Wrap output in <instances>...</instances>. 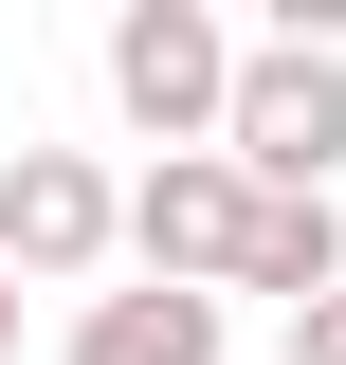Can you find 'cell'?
<instances>
[{
  "mask_svg": "<svg viewBox=\"0 0 346 365\" xmlns=\"http://www.w3.org/2000/svg\"><path fill=\"white\" fill-rule=\"evenodd\" d=\"M110 110L146 146H219L237 128V37H219V0H128L110 19Z\"/></svg>",
  "mask_w": 346,
  "mask_h": 365,
  "instance_id": "obj_2",
  "label": "cell"
},
{
  "mask_svg": "<svg viewBox=\"0 0 346 365\" xmlns=\"http://www.w3.org/2000/svg\"><path fill=\"white\" fill-rule=\"evenodd\" d=\"M292 365H346V292H328V311H292Z\"/></svg>",
  "mask_w": 346,
  "mask_h": 365,
  "instance_id": "obj_7",
  "label": "cell"
},
{
  "mask_svg": "<svg viewBox=\"0 0 346 365\" xmlns=\"http://www.w3.org/2000/svg\"><path fill=\"white\" fill-rule=\"evenodd\" d=\"M237 292L328 311V292H346V220H328V201H273V220H256V256H237Z\"/></svg>",
  "mask_w": 346,
  "mask_h": 365,
  "instance_id": "obj_6",
  "label": "cell"
},
{
  "mask_svg": "<svg viewBox=\"0 0 346 365\" xmlns=\"http://www.w3.org/2000/svg\"><path fill=\"white\" fill-rule=\"evenodd\" d=\"M73 365H219V292H91L73 311Z\"/></svg>",
  "mask_w": 346,
  "mask_h": 365,
  "instance_id": "obj_5",
  "label": "cell"
},
{
  "mask_svg": "<svg viewBox=\"0 0 346 365\" xmlns=\"http://www.w3.org/2000/svg\"><path fill=\"white\" fill-rule=\"evenodd\" d=\"M256 220H273V201L219 165V146H164V165L128 182V256H146V292H237Z\"/></svg>",
  "mask_w": 346,
  "mask_h": 365,
  "instance_id": "obj_3",
  "label": "cell"
},
{
  "mask_svg": "<svg viewBox=\"0 0 346 365\" xmlns=\"http://www.w3.org/2000/svg\"><path fill=\"white\" fill-rule=\"evenodd\" d=\"M219 165L256 182V201H328V165H346V55H328V37H256V55H237Z\"/></svg>",
  "mask_w": 346,
  "mask_h": 365,
  "instance_id": "obj_1",
  "label": "cell"
},
{
  "mask_svg": "<svg viewBox=\"0 0 346 365\" xmlns=\"http://www.w3.org/2000/svg\"><path fill=\"white\" fill-rule=\"evenodd\" d=\"M91 256H128V201L91 146H0V274L19 292H73Z\"/></svg>",
  "mask_w": 346,
  "mask_h": 365,
  "instance_id": "obj_4",
  "label": "cell"
},
{
  "mask_svg": "<svg viewBox=\"0 0 346 365\" xmlns=\"http://www.w3.org/2000/svg\"><path fill=\"white\" fill-rule=\"evenodd\" d=\"M0 365H19V274H0Z\"/></svg>",
  "mask_w": 346,
  "mask_h": 365,
  "instance_id": "obj_8",
  "label": "cell"
}]
</instances>
